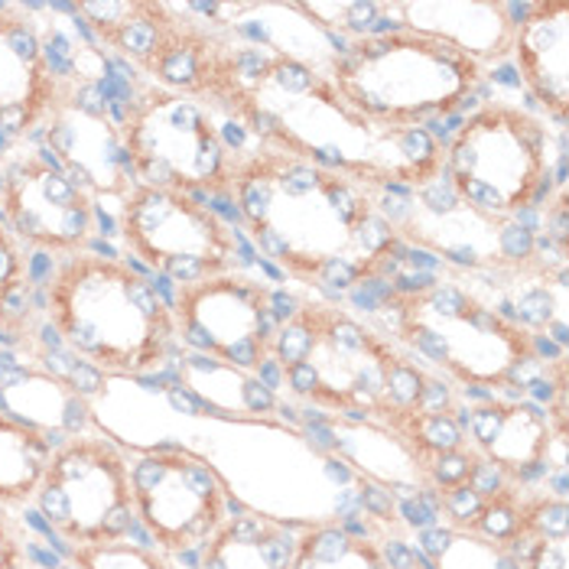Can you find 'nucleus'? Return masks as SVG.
<instances>
[{
	"label": "nucleus",
	"mask_w": 569,
	"mask_h": 569,
	"mask_svg": "<svg viewBox=\"0 0 569 569\" xmlns=\"http://www.w3.org/2000/svg\"><path fill=\"white\" fill-rule=\"evenodd\" d=\"M118 137L133 182L192 199H228L241 147L224 137L206 101L140 79L124 98Z\"/></svg>",
	"instance_id": "8"
},
{
	"label": "nucleus",
	"mask_w": 569,
	"mask_h": 569,
	"mask_svg": "<svg viewBox=\"0 0 569 569\" xmlns=\"http://www.w3.org/2000/svg\"><path fill=\"white\" fill-rule=\"evenodd\" d=\"M469 446L505 482L567 485V395L553 403L530 397H488L456 403Z\"/></svg>",
	"instance_id": "13"
},
{
	"label": "nucleus",
	"mask_w": 569,
	"mask_h": 569,
	"mask_svg": "<svg viewBox=\"0 0 569 569\" xmlns=\"http://www.w3.org/2000/svg\"><path fill=\"white\" fill-rule=\"evenodd\" d=\"M270 365L287 397L349 423L391 427L413 410L456 400L442 378L417 365L375 322L322 297H300L273 342Z\"/></svg>",
	"instance_id": "3"
},
{
	"label": "nucleus",
	"mask_w": 569,
	"mask_h": 569,
	"mask_svg": "<svg viewBox=\"0 0 569 569\" xmlns=\"http://www.w3.org/2000/svg\"><path fill=\"white\" fill-rule=\"evenodd\" d=\"M511 59L530 101L557 131L569 124V0L521 3Z\"/></svg>",
	"instance_id": "17"
},
{
	"label": "nucleus",
	"mask_w": 569,
	"mask_h": 569,
	"mask_svg": "<svg viewBox=\"0 0 569 569\" xmlns=\"http://www.w3.org/2000/svg\"><path fill=\"white\" fill-rule=\"evenodd\" d=\"M0 410L56 439H62V433L79 437L91 427V407L76 385L27 368L0 375Z\"/></svg>",
	"instance_id": "18"
},
{
	"label": "nucleus",
	"mask_w": 569,
	"mask_h": 569,
	"mask_svg": "<svg viewBox=\"0 0 569 569\" xmlns=\"http://www.w3.org/2000/svg\"><path fill=\"white\" fill-rule=\"evenodd\" d=\"M33 505L62 547L121 540L137 525L131 456L101 433L62 439Z\"/></svg>",
	"instance_id": "11"
},
{
	"label": "nucleus",
	"mask_w": 569,
	"mask_h": 569,
	"mask_svg": "<svg viewBox=\"0 0 569 569\" xmlns=\"http://www.w3.org/2000/svg\"><path fill=\"white\" fill-rule=\"evenodd\" d=\"M518 553L525 569H569V537H533Z\"/></svg>",
	"instance_id": "26"
},
{
	"label": "nucleus",
	"mask_w": 569,
	"mask_h": 569,
	"mask_svg": "<svg viewBox=\"0 0 569 569\" xmlns=\"http://www.w3.org/2000/svg\"><path fill=\"white\" fill-rule=\"evenodd\" d=\"M0 569H33L27 530L7 508H0Z\"/></svg>",
	"instance_id": "25"
},
{
	"label": "nucleus",
	"mask_w": 569,
	"mask_h": 569,
	"mask_svg": "<svg viewBox=\"0 0 569 569\" xmlns=\"http://www.w3.org/2000/svg\"><path fill=\"white\" fill-rule=\"evenodd\" d=\"M391 30H410L452 46L482 69L511 59L521 3L508 0H388Z\"/></svg>",
	"instance_id": "16"
},
{
	"label": "nucleus",
	"mask_w": 569,
	"mask_h": 569,
	"mask_svg": "<svg viewBox=\"0 0 569 569\" xmlns=\"http://www.w3.org/2000/svg\"><path fill=\"white\" fill-rule=\"evenodd\" d=\"M62 88L37 7L0 3V133L30 140L43 131Z\"/></svg>",
	"instance_id": "15"
},
{
	"label": "nucleus",
	"mask_w": 569,
	"mask_h": 569,
	"mask_svg": "<svg viewBox=\"0 0 569 569\" xmlns=\"http://www.w3.org/2000/svg\"><path fill=\"white\" fill-rule=\"evenodd\" d=\"M118 234L128 254L176 287L241 270V241L202 199L131 182L118 196Z\"/></svg>",
	"instance_id": "9"
},
{
	"label": "nucleus",
	"mask_w": 569,
	"mask_h": 569,
	"mask_svg": "<svg viewBox=\"0 0 569 569\" xmlns=\"http://www.w3.org/2000/svg\"><path fill=\"white\" fill-rule=\"evenodd\" d=\"M395 567L397 569H427V567H423V563H420V560H417V557H410L407 563H397V560H395Z\"/></svg>",
	"instance_id": "28"
},
{
	"label": "nucleus",
	"mask_w": 569,
	"mask_h": 569,
	"mask_svg": "<svg viewBox=\"0 0 569 569\" xmlns=\"http://www.w3.org/2000/svg\"><path fill=\"white\" fill-rule=\"evenodd\" d=\"M224 202L263 261L322 300L388 280L403 263L407 244L381 206V189L307 160L241 147Z\"/></svg>",
	"instance_id": "2"
},
{
	"label": "nucleus",
	"mask_w": 569,
	"mask_h": 569,
	"mask_svg": "<svg viewBox=\"0 0 569 569\" xmlns=\"http://www.w3.org/2000/svg\"><path fill=\"white\" fill-rule=\"evenodd\" d=\"M0 219L27 251L72 258L94 238V196L37 150L0 160Z\"/></svg>",
	"instance_id": "14"
},
{
	"label": "nucleus",
	"mask_w": 569,
	"mask_h": 569,
	"mask_svg": "<svg viewBox=\"0 0 569 569\" xmlns=\"http://www.w3.org/2000/svg\"><path fill=\"white\" fill-rule=\"evenodd\" d=\"M378 319L391 342L456 388L518 391L540 365L537 336L452 277L395 280Z\"/></svg>",
	"instance_id": "4"
},
{
	"label": "nucleus",
	"mask_w": 569,
	"mask_h": 569,
	"mask_svg": "<svg viewBox=\"0 0 569 569\" xmlns=\"http://www.w3.org/2000/svg\"><path fill=\"white\" fill-rule=\"evenodd\" d=\"M293 569H397L381 540L339 521H319L297 530Z\"/></svg>",
	"instance_id": "21"
},
{
	"label": "nucleus",
	"mask_w": 569,
	"mask_h": 569,
	"mask_svg": "<svg viewBox=\"0 0 569 569\" xmlns=\"http://www.w3.org/2000/svg\"><path fill=\"white\" fill-rule=\"evenodd\" d=\"M62 439L0 410V508H27L37 498Z\"/></svg>",
	"instance_id": "20"
},
{
	"label": "nucleus",
	"mask_w": 569,
	"mask_h": 569,
	"mask_svg": "<svg viewBox=\"0 0 569 569\" xmlns=\"http://www.w3.org/2000/svg\"><path fill=\"white\" fill-rule=\"evenodd\" d=\"M297 527L261 518L254 511L228 515L199 547L196 569H293Z\"/></svg>",
	"instance_id": "19"
},
{
	"label": "nucleus",
	"mask_w": 569,
	"mask_h": 569,
	"mask_svg": "<svg viewBox=\"0 0 569 569\" xmlns=\"http://www.w3.org/2000/svg\"><path fill=\"white\" fill-rule=\"evenodd\" d=\"M131 491L137 525L167 557L199 550L231 515L219 469L192 449L133 452Z\"/></svg>",
	"instance_id": "12"
},
{
	"label": "nucleus",
	"mask_w": 569,
	"mask_h": 569,
	"mask_svg": "<svg viewBox=\"0 0 569 569\" xmlns=\"http://www.w3.org/2000/svg\"><path fill=\"white\" fill-rule=\"evenodd\" d=\"M43 316L79 361L118 378L163 371L179 346L160 287L131 261L94 251L56 261L43 283Z\"/></svg>",
	"instance_id": "5"
},
{
	"label": "nucleus",
	"mask_w": 569,
	"mask_h": 569,
	"mask_svg": "<svg viewBox=\"0 0 569 569\" xmlns=\"http://www.w3.org/2000/svg\"><path fill=\"white\" fill-rule=\"evenodd\" d=\"M442 186L472 216L521 221L525 212L567 189L563 147L553 150L540 114L515 101H488L442 143Z\"/></svg>",
	"instance_id": "7"
},
{
	"label": "nucleus",
	"mask_w": 569,
	"mask_h": 569,
	"mask_svg": "<svg viewBox=\"0 0 569 569\" xmlns=\"http://www.w3.org/2000/svg\"><path fill=\"white\" fill-rule=\"evenodd\" d=\"M413 557L427 569H525L518 550L446 525L417 527Z\"/></svg>",
	"instance_id": "22"
},
{
	"label": "nucleus",
	"mask_w": 569,
	"mask_h": 569,
	"mask_svg": "<svg viewBox=\"0 0 569 569\" xmlns=\"http://www.w3.org/2000/svg\"><path fill=\"white\" fill-rule=\"evenodd\" d=\"M300 297H287L244 270H231L176 287L170 307L176 339L192 355L221 361L244 375H261Z\"/></svg>",
	"instance_id": "10"
},
{
	"label": "nucleus",
	"mask_w": 569,
	"mask_h": 569,
	"mask_svg": "<svg viewBox=\"0 0 569 569\" xmlns=\"http://www.w3.org/2000/svg\"><path fill=\"white\" fill-rule=\"evenodd\" d=\"M33 307V267L30 251L0 219V332L10 339L27 336Z\"/></svg>",
	"instance_id": "23"
},
{
	"label": "nucleus",
	"mask_w": 569,
	"mask_h": 569,
	"mask_svg": "<svg viewBox=\"0 0 569 569\" xmlns=\"http://www.w3.org/2000/svg\"><path fill=\"white\" fill-rule=\"evenodd\" d=\"M72 569H173L170 557L150 543H137L131 537L88 543V547H62Z\"/></svg>",
	"instance_id": "24"
},
{
	"label": "nucleus",
	"mask_w": 569,
	"mask_h": 569,
	"mask_svg": "<svg viewBox=\"0 0 569 569\" xmlns=\"http://www.w3.org/2000/svg\"><path fill=\"white\" fill-rule=\"evenodd\" d=\"M485 72L452 46L391 27L339 46L326 66L351 108L385 128H427L459 114L482 91Z\"/></svg>",
	"instance_id": "6"
},
{
	"label": "nucleus",
	"mask_w": 569,
	"mask_h": 569,
	"mask_svg": "<svg viewBox=\"0 0 569 569\" xmlns=\"http://www.w3.org/2000/svg\"><path fill=\"white\" fill-rule=\"evenodd\" d=\"M192 98L221 111L258 147L375 189H427L442 176L437 133L368 121L336 91L326 69L231 30H216Z\"/></svg>",
	"instance_id": "1"
},
{
	"label": "nucleus",
	"mask_w": 569,
	"mask_h": 569,
	"mask_svg": "<svg viewBox=\"0 0 569 569\" xmlns=\"http://www.w3.org/2000/svg\"><path fill=\"white\" fill-rule=\"evenodd\" d=\"M543 244L557 248L560 258H569V224H567V189H557L543 202Z\"/></svg>",
	"instance_id": "27"
}]
</instances>
